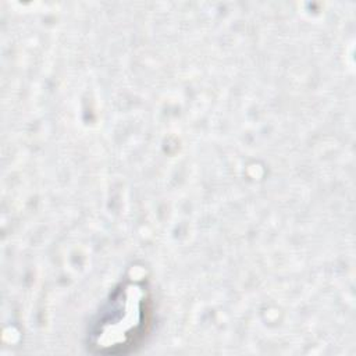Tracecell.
<instances>
[{"mask_svg":"<svg viewBox=\"0 0 356 356\" xmlns=\"http://www.w3.org/2000/svg\"><path fill=\"white\" fill-rule=\"evenodd\" d=\"M150 323L146 298L139 289L118 291L90 331V348L100 353H124L134 349Z\"/></svg>","mask_w":356,"mask_h":356,"instance_id":"1","label":"cell"}]
</instances>
